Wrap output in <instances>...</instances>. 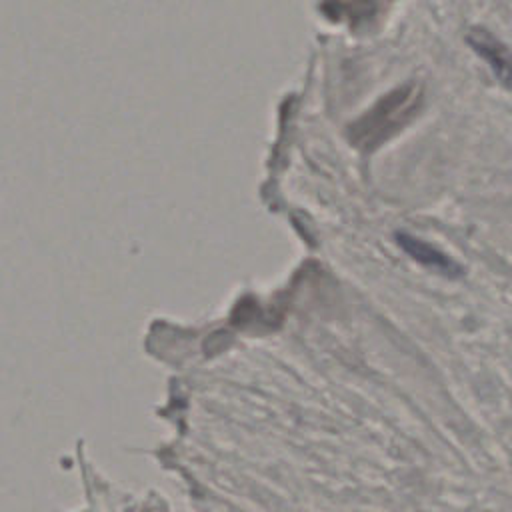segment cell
<instances>
[{
    "label": "cell",
    "instance_id": "6da1fadb",
    "mask_svg": "<svg viewBox=\"0 0 512 512\" xmlns=\"http://www.w3.org/2000/svg\"><path fill=\"white\" fill-rule=\"evenodd\" d=\"M420 102L422 94L416 84H404L388 92L352 124V142L364 150L378 148L416 116Z\"/></svg>",
    "mask_w": 512,
    "mask_h": 512
},
{
    "label": "cell",
    "instance_id": "7a4b0ae2",
    "mask_svg": "<svg viewBox=\"0 0 512 512\" xmlns=\"http://www.w3.org/2000/svg\"><path fill=\"white\" fill-rule=\"evenodd\" d=\"M468 42L474 48V52H478L490 64L496 78L502 84L512 86V54H510V50L484 28H474L468 34Z\"/></svg>",
    "mask_w": 512,
    "mask_h": 512
},
{
    "label": "cell",
    "instance_id": "3957f363",
    "mask_svg": "<svg viewBox=\"0 0 512 512\" xmlns=\"http://www.w3.org/2000/svg\"><path fill=\"white\" fill-rule=\"evenodd\" d=\"M398 244L404 248V252H408L414 260H418L420 264L432 268V270H438L442 274H450V276H456L460 274V266L448 258L444 252H440L438 248L410 236V234H398Z\"/></svg>",
    "mask_w": 512,
    "mask_h": 512
}]
</instances>
